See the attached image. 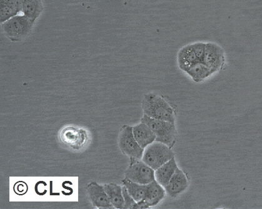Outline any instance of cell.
I'll return each instance as SVG.
<instances>
[{
    "mask_svg": "<svg viewBox=\"0 0 262 209\" xmlns=\"http://www.w3.org/2000/svg\"><path fill=\"white\" fill-rule=\"evenodd\" d=\"M143 114L156 120L174 123V109L164 98L155 93L145 95L142 103Z\"/></svg>",
    "mask_w": 262,
    "mask_h": 209,
    "instance_id": "1",
    "label": "cell"
},
{
    "mask_svg": "<svg viewBox=\"0 0 262 209\" xmlns=\"http://www.w3.org/2000/svg\"><path fill=\"white\" fill-rule=\"evenodd\" d=\"M35 22L23 14H19L2 22L3 32L11 41H21L29 35Z\"/></svg>",
    "mask_w": 262,
    "mask_h": 209,
    "instance_id": "2",
    "label": "cell"
},
{
    "mask_svg": "<svg viewBox=\"0 0 262 209\" xmlns=\"http://www.w3.org/2000/svg\"><path fill=\"white\" fill-rule=\"evenodd\" d=\"M141 122L147 124L156 135V141L162 143L172 148L176 140V128L174 123L156 120L143 115Z\"/></svg>",
    "mask_w": 262,
    "mask_h": 209,
    "instance_id": "3",
    "label": "cell"
},
{
    "mask_svg": "<svg viewBox=\"0 0 262 209\" xmlns=\"http://www.w3.org/2000/svg\"><path fill=\"white\" fill-rule=\"evenodd\" d=\"M174 157V152L170 147L155 141L144 149L142 160L156 171Z\"/></svg>",
    "mask_w": 262,
    "mask_h": 209,
    "instance_id": "4",
    "label": "cell"
},
{
    "mask_svg": "<svg viewBox=\"0 0 262 209\" xmlns=\"http://www.w3.org/2000/svg\"><path fill=\"white\" fill-rule=\"evenodd\" d=\"M130 162L125 173V178L140 184L147 185L154 180L155 170L142 159L129 158Z\"/></svg>",
    "mask_w": 262,
    "mask_h": 209,
    "instance_id": "5",
    "label": "cell"
},
{
    "mask_svg": "<svg viewBox=\"0 0 262 209\" xmlns=\"http://www.w3.org/2000/svg\"><path fill=\"white\" fill-rule=\"evenodd\" d=\"M118 145L121 151L129 158L142 159L143 149L134 137L133 127L124 125L121 128L118 137Z\"/></svg>",
    "mask_w": 262,
    "mask_h": 209,
    "instance_id": "6",
    "label": "cell"
},
{
    "mask_svg": "<svg viewBox=\"0 0 262 209\" xmlns=\"http://www.w3.org/2000/svg\"><path fill=\"white\" fill-rule=\"evenodd\" d=\"M60 138L64 145L75 150H78L85 145L88 140V134L83 129L67 126L61 130Z\"/></svg>",
    "mask_w": 262,
    "mask_h": 209,
    "instance_id": "7",
    "label": "cell"
},
{
    "mask_svg": "<svg viewBox=\"0 0 262 209\" xmlns=\"http://www.w3.org/2000/svg\"><path fill=\"white\" fill-rule=\"evenodd\" d=\"M204 62L214 73L223 69L225 64V52L219 44L212 42L206 43Z\"/></svg>",
    "mask_w": 262,
    "mask_h": 209,
    "instance_id": "8",
    "label": "cell"
},
{
    "mask_svg": "<svg viewBox=\"0 0 262 209\" xmlns=\"http://www.w3.org/2000/svg\"><path fill=\"white\" fill-rule=\"evenodd\" d=\"M87 193L93 205L100 209H114L103 185L92 182L87 186Z\"/></svg>",
    "mask_w": 262,
    "mask_h": 209,
    "instance_id": "9",
    "label": "cell"
},
{
    "mask_svg": "<svg viewBox=\"0 0 262 209\" xmlns=\"http://www.w3.org/2000/svg\"><path fill=\"white\" fill-rule=\"evenodd\" d=\"M188 187V178L185 172L178 168L165 189L168 196L176 198L187 190Z\"/></svg>",
    "mask_w": 262,
    "mask_h": 209,
    "instance_id": "10",
    "label": "cell"
},
{
    "mask_svg": "<svg viewBox=\"0 0 262 209\" xmlns=\"http://www.w3.org/2000/svg\"><path fill=\"white\" fill-rule=\"evenodd\" d=\"M177 62L180 69L186 73L193 65L202 61L197 57L192 44H189L179 50L177 54Z\"/></svg>",
    "mask_w": 262,
    "mask_h": 209,
    "instance_id": "11",
    "label": "cell"
},
{
    "mask_svg": "<svg viewBox=\"0 0 262 209\" xmlns=\"http://www.w3.org/2000/svg\"><path fill=\"white\" fill-rule=\"evenodd\" d=\"M133 132L135 140L144 149L148 146L156 141V135L147 124L141 122L133 126Z\"/></svg>",
    "mask_w": 262,
    "mask_h": 209,
    "instance_id": "12",
    "label": "cell"
},
{
    "mask_svg": "<svg viewBox=\"0 0 262 209\" xmlns=\"http://www.w3.org/2000/svg\"><path fill=\"white\" fill-rule=\"evenodd\" d=\"M165 189L156 180L146 185L145 201L150 207H153L159 204L165 196Z\"/></svg>",
    "mask_w": 262,
    "mask_h": 209,
    "instance_id": "13",
    "label": "cell"
},
{
    "mask_svg": "<svg viewBox=\"0 0 262 209\" xmlns=\"http://www.w3.org/2000/svg\"><path fill=\"white\" fill-rule=\"evenodd\" d=\"M24 0H0V21L4 22L21 13Z\"/></svg>",
    "mask_w": 262,
    "mask_h": 209,
    "instance_id": "14",
    "label": "cell"
},
{
    "mask_svg": "<svg viewBox=\"0 0 262 209\" xmlns=\"http://www.w3.org/2000/svg\"><path fill=\"white\" fill-rule=\"evenodd\" d=\"M178 166L174 157L160 166L157 170L155 171V177L158 182L162 185L163 188L167 185L169 181L176 172Z\"/></svg>",
    "mask_w": 262,
    "mask_h": 209,
    "instance_id": "15",
    "label": "cell"
},
{
    "mask_svg": "<svg viewBox=\"0 0 262 209\" xmlns=\"http://www.w3.org/2000/svg\"><path fill=\"white\" fill-rule=\"evenodd\" d=\"M186 73L193 81L201 83L214 74L213 71L208 67L204 62H199L188 69Z\"/></svg>",
    "mask_w": 262,
    "mask_h": 209,
    "instance_id": "16",
    "label": "cell"
},
{
    "mask_svg": "<svg viewBox=\"0 0 262 209\" xmlns=\"http://www.w3.org/2000/svg\"><path fill=\"white\" fill-rule=\"evenodd\" d=\"M103 188L115 208L123 209L124 198L122 186L111 183L104 184Z\"/></svg>",
    "mask_w": 262,
    "mask_h": 209,
    "instance_id": "17",
    "label": "cell"
},
{
    "mask_svg": "<svg viewBox=\"0 0 262 209\" xmlns=\"http://www.w3.org/2000/svg\"><path fill=\"white\" fill-rule=\"evenodd\" d=\"M43 11L41 0H24L21 13L36 21Z\"/></svg>",
    "mask_w": 262,
    "mask_h": 209,
    "instance_id": "18",
    "label": "cell"
},
{
    "mask_svg": "<svg viewBox=\"0 0 262 209\" xmlns=\"http://www.w3.org/2000/svg\"><path fill=\"white\" fill-rule=\"evenodd\" d=\"M123 185L127 189L128 193L137 202L145 198L146 185L140 184L125 178L122 181Z\"/></svg>",
    "mask_w": 262,
    "mask_h": 209,
    "instance_id": "19",
    "label": "cell"
},
{
    "mask_svg": "<svg viewBox=\"0 0 262 209\" xmlns=\"http://www.w3.org/2000/svg\"><path fill=\"white\" fill-rule=\"evenodd\" d=\"M123 195L124 198V208L123 209H134V206L137 202L129 194L127 189L125 186H122Z\"/></svg>",
    "mask_w": 262,
    "mask_h": 209,
    "instance_id": "20",
    "label": "cell"
},
{
    "mask_svg": "<svg viewBox=\"0 0 262 209\" xmlns=\"http://www.w3.org/2000/svg\"><path fill=\"white\" fill-rule=\"evenodd\" d=\"M191 44H192L193 49L195 51L197 57L199 58L200 61L204 62L206 43H204V42H195V43Z\"/></svg>",
    "mask_w": 262,
    "mask_h": 209,
    "instance_id": "21",
    "label": "cell"
},
{
    "mask_svg": "<svg viewBox=\"0 0 262 209\" xmlns=\"http://www.w3.org/2000/svg\"><path fill=\"white\" fill-rule=\"evenodd\" d=\"M151 207L147 204L144 200H141L136 203L134 206V209L150 208Z\"/></svg>",
    "mask_w": 262,
    "mask_h": 209,
    "instance_id": "22",
    "label": "cell"
}]
</instances>
